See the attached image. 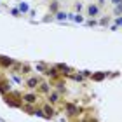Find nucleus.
<instances>
[{"mask_svg": "<svg viewBox=\"0 0 122 122\" xmlns=\"http://www.w3.org/2000/svg\"><path fill=\"white\" fill-rule=\"evenodd\" d=\"M87 12H89V16H96L98 14V7L96 5H89V7H87Z\"/></svg>", "mask_w": 122, "mask_h": 122, "instance_id": "f257e3e1", "label": "nucleus"}, {"mask_svg": "<svg viewBox=\"0 0 122 122\" xmlns=\"http://www.w3.org/2000/svg\"><path fill=\"white\" fill-rule=\"evenodd\" d=\"M71 16V19L75 21V23H82V21H84V18H82L80 14H70Z\"/></svg>", "mask_w": 122, "mask_h": 122, "instance_id": "f03ea898", "label": "nucleus"}, {"mask_svg": "<svg viewBox=\"0 0 122 122\" xmlns=\"http://www.w3.org/2000/svg\"><path fill=\"white\" fill-rule=\"evenodd\" d=\"M35 99H37V98L33 96V94H26V96H25V101H26V103H33Z\"/></svg>", "mask_w": 122, "mask_h": 122, "instance_id": "7ed1b4c3", "label": "nucleus"}, {"mask_svg": "<svg viewBox=\"0 0 122 122\" xmlns=\"http://www.w3.org/2000/svg\"><path fill=\"white\" fill-rule=\"evenodd\" d=\"M56 18H58L59 21H63V19H66V18H68V14H65V12H58V16H56Z\"/></svg>", "mask_w": 122, "mask_h": 122, "instance_id": "20e7f679", "label": "nucleus"}, {"mask_svg": "<svg viewBox=\"0 0 122 122\" xmlns=\"http://www.w3.org/2000/svg\"><path fill=\"white\" fill-rule=\"evenodd\" d=\"M19 10H21V12H26V10H28V5L21 2V4H19Z\"/></svg>", "mask_w": 122, "mask_h": 122, "instance_id": "39448f33", "label": "nucleus"}, {"mask_svg": "<svg viewBox=\"0 0 122 122\" xmlns=\"http://www.w3.org/2000/svg\"><path fill=\"white\" fill-rule=\"evenodd\" d=\"M115 12H117V14H122V4H117V5H115Z\"/></svg>", "mask_w": 122, "mask_h": 122, "instance_id": "423d86ee", "label": "nucleus"}, {"mask_svg": "<svg viewBox=\"0 0 122 122\" xmlns=\"http://www.w3.org/2000/svg\"><path fill=\"white\" fill-rule=\"evenodd\" d=\"M35 84H37V79H30L28 80V86L30 87H35Z\"/></svg>", "mask_w": 122, "mask_h": 122, "instance_id": "0eeeda50", "label": "nucleus"}, {"mask_svg": "<svg viewBox=\"0 0 122 122\" xmlns=\"http://www.w3.org/2000/svg\"><path fill=\"white\" fill-rule=\"evenodd\" d=\"M103 77H105V73H98V75H94V79H96V80H101Z\"/></svg>", "mask_w": 122, "mask_h": 122, "instance_id": "6e6552de", "label": "nucleus"}, {"mask_svg": "<svg viewBox=\"0 0 122 122\" xmlns=\"http://www.w3.org/2000/svg\"><path fill=\"white\" fill-rule=\"evenodd\" d=\"M51 101H58V94H51Z\"/></svg>", "mask_w": 122, "mask_h": 122, "instance_id": "1a4fd4ad", "label": "nucleus"}, {"mask_svg": "<svg viewBox=\"0 0 122 122\" xmlns=\"http://www.w3.org/2000/svg\"><path fill=\"white\" fill-rule=\"evenodd\" d=\"M112 2H113L115 5H117V4H120V2H122V0H112Z\"/></svg>", "mask_w": 122, "mask_h": 122, "instance_id": "9d476101", "label": "nucleus"}]
</instances>
